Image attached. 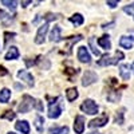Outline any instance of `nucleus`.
Instances as JSON below:
<instances>
[{"mask_svg": "<svg viewBox=\"0 0 134 134\" xmlns=\"http://www.w3.org/2000/svg\"><path fill=\"white\" fill-rule=\"evenodd\" d=\"M107 121H109V115L105 113V114L100 115L99 118L90 121V124H88V126H90V127H102V126H105V125L107 124Z\"/></svg>", "mask_w": 134, "mask_h": 134, "instance_id": "7", "label": "nucleus"}, {"mask_svg": "<svg viewBox=\"0 0 134 134\" xmlns=\"http://www.w3.org/2000/svg\"><path fill=\"white\" fill-rule=\"evenodd\" d=\"M35 102L36 100L34 99L30 95H23V99H21V103L19 105V113H28V111L35 107Z\"/></svg>", "mask_w": 134, "mask_h": 134, "instance_id": "3", "label": "nucleus"}, {"mask_svg": "<svg viewBox=\"0 0 134 134\" xmlns=\"http://www.w3.org/2000/svg\"><path fill=\"white\" fill-rule=\"evenodd\" d=\"M134 44V38L133 36H122L121 40H119V46L124 47L126 50H130Z\"/></svg>", "mask_w": 134, "mask_h": 134, "instance_id": "11", "label": "nucleus"}, {"mask_svg": "<svg viewBox=\"0 0 134 134\" xmlns=\"http://www.w3.org/2000/svg\"><path fill=\"white\" fill-rule=\"evenodd\" d=\"M70 21L74 26H81V24H83L85 19H83V16L81 14H74L72 16H70Z\"/></svg>", "mask_w": 134, "mask_h": 134, "instance_id": "17", "label": "nucleus"}, {"mask_svg": "<svg viewBox=\"0 0 134 134\" xmlns=\"http://www.w3.org/2000/svg\"><path fill=\"white\" fill-rule=\"evenodd\" d=\"M119 74H121V78H122L124 81H129V79H130L129 66H127V64H121V66H119Z\"/></svg>", "mask_w": 134, "mask_h": 134, "instance_id": "14", "label": "nucleus"}, {"mask_svg": "<svg viewBox=\"0 0 134 134\" xmlns=\"http://www.w3.org/2000/svg\"><path fill=\"white\" fill-rule=\"evenodd\" d=\"M32 2H21V7H27L28 4H31Z\"/></svg>", "mask_w": 134, "mask_h": 134, "instance_id": "35", "label": "nucleus"}, {"mask_svg": "<svg viewBox=\"0 0 134 134\" xmlns=\"http://www.w3.org/2000/svg\"><path fill=\"white\" fill-rule=\"evenodd\" d=\"M97 79H98V76H97V74L94 72V71H91V70H87L85 74H83V78H82V86H90V85H93L94 82H97Z\"/></svg>", "mask_w": 134, "mask_h": 134, "instance_id": "5", "label": "nucleus"}, {"mask_svg": "<svg viewBox=\"0 0 134 134\" xmlns=\"http://www.w3.org/2000/svg\"><path fill=\"white\" fill-rule=\"evenodd\" d=\"M98 44H99L102 48L107 50V51L111 48V43H110V39H109L107 35H103L102 38H99V39H98Z\"/></svg>", "mask_w": 134, "mask_h": 134, "instance_id": "15", "label": "nucleus"}, {"mask_svg": "<svg viewBox=\"0 0 134 134\" xmlns=\"http://www.w3.org/2000/svg\"><path fill=\"white\" fill-rule=\"evenodd\" d=\"M62 98L60 97H57L55 99H52L50 102V106H48V117L55 119L58 118L60 114H62Z\"/></svg>", "mask_w": 134, "mask_h": 134, "instance_id": "2", "label": "nucleus"}, {"mask_svg": "<svg viewBox=\"0 0 134 134\" xmlns=\"http://www.w3.org/2000/svg\"><path fill=\"white\" fill-rule=\"evenodd\" d=\"M43 124H44V118L40 117V115H38V117L35 118V127H36V130H38L39 133L43 131Z\"/></svg>", "mask_w": 134, "mask_h": 134, "instance_id": "22", "label": "nucleus"}, {"mask_svg": "<svg viewBox=\"0 0 134 134\" xmlns=\"http://www.w3.org/2000/svg\"><path fill=\"white\" fill-rule=\"evenodd\" d=\"M16 130L21 131L23 134H28L30 133V125H28V122L27 121H19L18 124L15 125Z\"/></svg>", "mask_w": 134, "mask_h": 134, "instance_id": "13", "label": "nucleus"}, {"mask_svg": "<svg viewBox=\"0 0 134 134\" xmlns=\"http://www.w3.org/2000/svg\"><path fill=\"white\" fill-rule=\"evenodd\" d=\"M106 4H107L110 8H114V7L118 5V0H114V2H110V0H109V2H106Z\"/></svg>", "mask_w": 134, "mask_h": 134, "instance_id": "33", "label": "nucleus"}, {"mask_svg": "<svg viewBox=\"0 0 134 134\" xmlns=\"http://www.w3.org/2000/svg\"><path fill=\"white\" fill-rule=\"evenodd\" d=\"M47 31H48V23H46V24H43V26L39 27L38 34H36V36H35V43L36 44L44 43V39H46V35H47Z\"/></svg>", "mask_w": 134, "mask_h": 134, "instance_id": "6", "label": "nucleus"}, {"mask_svg": "<svg viewBox=\"0 0 134 134\" xmlns=\"http://www.w3.org/2000/svg\"><path fill=\"white\" fill-rule=\"evenodd\" d=\"M122 117H124V109L119 111V114L115 115V124H119V125L124 124V119H122Z\"/></svg>", "mask_w": 134, "mask_h": 134, "instance_id": "27", "label": "nucleus"}, {"mask_svg": "<svg viewBox=\"0 0 134 134\" xmlns=\"http://www.w3.org/2000/svg\"><path fill=\"white\" fill-rule=\"evenodd\" d=\"M124 11L129 15H134V4L133 5H125L124 7Z\"/></svg>", "mask_w": 134, "mask_h": 134, "instance_id": "28", "label": "nucleus"}, {"mask_svg": "<svg viewBox=\"0 0 134 134\" xmlns=\"http://www.w3.org/2000/svg\"><path fill=\"white\" fill-rule=\"evenodd\" d=\"M15 35H16V34H15V32H5V34H4V36H5V44L8 43V40H9V38H11V39H12V38H14Z\"/></svg>", "mask_w": 134, "mask_h": 134, "instance_id": "30", "label": "nucleus"}, {"mask_svg": "<svg viewBox=\"0 0 134 134\" xmlns=\"http://www.w3.org/2000/svg\"><path fill=\"white\" fill-rule=\"evenodd\" d=\"M64 72H66L67 75H70V81H71V79H72L71 76H72V75H76V74H78V70H74V69H66Z\"/></svg>", "mask_w": 134, "mask_h": 134, "instance_id": "29", "label": "nucleus"}, {"mask_svg": "<svg viewBox=\"0 0 134 134\" xmlns=\"http://www.w3.org/2000/svg\"><path fill=\"white\" fill-rule=\"evenodd\" d=\"M18 76L20 78L21 81L27 82L28 86H34V78H32V75H31L28 71H26V70H20V71L18 72Z\"/></svg>", "mask_w": 134, "mask_h": 134, "instance_id": "10", "label": "nucleus"}, {"mask_svg": "<svg viewBox=\"0 0 134 134\" xmlns=\"http://www.w3.org/2000/svg\"><path fill=\"white\" fill-rule=\"evenodd\" d=\"M9 72H8V70L5 69V67H3V66H0V76H5V75H8Z\"/></svg>", "mask_w": 134, "mask_h": 134, "instance_id": "32", "label": "nucleus"}, {"mask_svg": "<svg viewBox=\"0 0 134 134\" xmlns=\"http://www.w3.org/2000/svg\"><path fill=\"white\" fill-rule=\"evenodd\" d=\"M50 134H69V127L67 126H63L60 129L58 127H51L50 129Z\"/></svg>", "mask_w": 134, "mask_h": 134, "instance_id": "20", "label": "nucleus"}, {"mask_svg": "<svg viewBox=\"0 0 134 134\" xmlns=\"http://www.w3.org/2000/svg\"><path fill=\"white\" fill-rule=\"evenodd\" d=\"M15 117H16V114L14 113L12 110H7L5 113L2 115V118H3V119H8V121H12V119H15Z\"/></svg>", "mask_w": 134, "mask_h": 134, "instance_id": "24", "label": "nucleus"}, {"mask_svg": "<svg viewBox=\"0 0 134 134\" xmlns=\"http://www.w3.org/2000/svg\"><path fill=\"white\" fill-rule=\"evenodd\" d=\"M7 16V14L4 12V11H2V9H0V19H4Z\"/></svg>", "mask_w": 134, "mask_h": 134, "instance_id": "34", "label": "nucleus"}, {"mask_svg": "<svg viewBox=\"0 0 134 134\" xmlns=\"http://www.w3.org/2000/svg\"><path fill=\"white\" fill-rule=\"evenodd\" d=\"M82 35H76V36H71V39H70V43L67 44V54H70V51H71V47H72V44L74 43H76V42H79V40H82Z\"/></svg>", "mask_w": 134, "mask_h": 134, "instance_id": "21", "label": "nucleus"}, {"mask_svg": "<svg viewBox=\"0 0 134 134\" xmlns=\"http://www.w3.org/2000/svg\"><path fill=\"white\" fill-rule=\"evenodd\" d=\"M131 69H133V71H134V63H133V66H131Z\"/></svg>", "mask_w": 134, "mask_h": 134, "instance_id": "36", "label": "nucleus"}, {"mask_svg": "<svg viewBox=\"0 0 134 134\" xmlns=\"http://www.w3.org/2000/svg\"><path fill=\"white\" fill-rule=\"evenodd\" d=\"M5 7H8V8H11V9H15L16 8V2H9V0H3V2H2Z\"/></svg>", "mask_w": 134, "mask_h": 134, "instance_id": "26", "label": "nucleus"}, {"mask_svg": "<svg viewBox=\"0 0 134 134\" xmlns=\"http://www.w3.org/2000/svg\"><path fill=\"white\" fill-rule=\"evenodd\" d=\"M66 95H67V100L72 102V100H75L78 98V90L75 87H71V88H69V90L66 91Z\"/></svg>", "mask_w": 134, "mask_h": 134, "instance_id": "18", "label": "nucleus"}, {"mask_svg": "<svg viewBox=\"0 0 134 134\" xmlns=\"http://www.w3.org/2000/svg\"><path fill=\"white\" fill-rule=\"evenodd\" d=\"M125 58V55L122 51H115L114 57H110L109 54L103 55L102 58L98 60V66H111V64H117L119 60H122Z\"/></svg>", "mask_w": 134, "mask_h": 134, "instance_id": "1", "label": "nucleus"}, {"mask_svg": "<svg viewBox=\"0 0 134 134\" xmlns=\"http://www.w3.org/2000/svg\"><path fill=\"white\" fill-rule=\"evenodd\" d=\"M18 58H19V50L16 47H11L8 50V52L5 54L7 60H14V59H18Z\"/></svg>", "mask_w": 134, "mask_h": 134, "instance_id": "16", "label": "nucleus"}, {"mask_svg": "<svg viewBox=\"0 0 134 134\" xmlns=\"http://www.w3.org/2000/svg\"><path fill=\"white\" fill-rule=\"evenodd\" d=\"M60 34H62V28L60 27H54L52 28V31H51V35H50V40L51 42H55V43H58V42H60Z\"/></svg>", "mask_w": 134, "mask_h": 134, "instance_id": "12", "label": "nucleus"}, {"mask_svg": "<svg viewBox=\"0 0 134 134\" xmlns=\"http://www.w3.org/2000/svg\"><path fill=\"white\" fill-rule=\"evenodd\" d=\"M74 130L76 134H82L83 130H85V117L82 115H78L75 118V122H74Z\"/></svg>", "mask_w": 134, "mask_h": 134, "instance_id": "9", "label": "nucleus"}, {"mask_svg": "<svg viewBox=\"0 0 134 134\" xmlns=\"http://www.w3.org/2000/svg\"><path fill=\"white\" fill-rule=\"evenodd\" d=\"M43 18H44V20H46L47 23H48V21H52V20H57V19L59 18V15H57V14H46V15H44Z\"/></svg>", "mask_w": 134, "mask_h": 134, "instance_id": "25", "label": "nucleus"}, {"mask_svg": "<svg viewBox=\"0 0 134 134\" xmlns=\"http://www.w3.org/2000/svg\"><path fill=\"white\" fill-rule=\"evenodd\" d=\"M78 59L82 63H90L91 62V57H90V54H88V51L85 46L78 48Z\"/></svg>", "mask_w": 134, "mask_h": 134, "instance_id": "8", "label": "nucleus"}, {"mask_svg": "<svg viewBox=\"0 0 134 134\" xmlns=\"http://www.w3.org/2000/svg\"><path fill=\"white\" fill-rule=\"evenodd\" d=\"M88 46H90V48L93 50V52L97 55V57H99L100 52H99V50H98L97 46H95V38H90V39H88Z\"/></svg>", "mask_w": 134, "mask_h": 134, "instance_id": "23", "label": "nucleus"}, {"mask_svg": "<svg viewBox=\"0 0 134 134\" xmlns=\"http://www.w3.org/2000/svg\"><path fill=\"white\" fill-rule=\"evenodd\" d=\"M90 134H100V133H90Z\"/></svg>", "mask_w": 134, "mask_h": 134, "instance_id": "37", "label": "nucleus"}, {"mask_svg": "<svg viewBox=\"0 0 134 134\" xmlns=\"http://www.w3.org/2000/svg\"><path fill=\"white\" fill-rule=\"evenodd\" d=\"M81 109L82 111H85L86 114H90V115H94L98 113V105L94 102L93 99H86L85 102L81 105Z\"/></svg>", "mask_w": 134, "mask_h": 134, "instance_id": "4", "label": "nucleus"}, {"mask_svg": "<svg viewBox=\"0 0 134 134\" xmlns=\"http://www.w3.org/2000/svg\"><path fill=\"white\" fill-rule=\"evenodd\" d=\"M35 107H36V110H38V111H40V113L43 111V103L40 102L39 99H36V102H35Z\"/></svg>", "mask_w": 134, "mask_h": 134, "instance_id": "31", "label": "nucleus"}, {"mask_svg": "<svg viewBox=\"0 0 134 134\" xmlns=\"http://www.w3.org/2000/svg\"><path fill=\"white\" fill-rule=\"evenodd\" d=\"M9 98H11V90H8V88H3V90L0 91V102L7 103Z\"/></svg>", "mask_w": 134, "mask_h": 134, "instance_id": "19", "label": "nucleus"}, {"mask_svg": "<svg viewBox=\"0 0 134 134\" xmlns=\"http://www.w3.org/2000/svg\"><path fill=\"white\" fill-rule=\"evenodd\" d=\"M8 134H15V133H12V131H11V133H8Z\"/></svg>", "mask_w": 134, "mask_h": 134, "instance_id": "38", "label": "nucleus"}]
</instances>
